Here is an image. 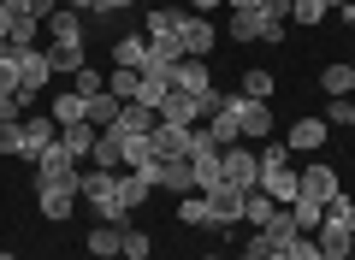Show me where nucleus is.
<instances>
[{"label": "nucleus", "mask_w": 355, "mask_h": 260, "mask_svg": "<svg viewBox=\"0 0 355 260\" xmlns=\"http://www.w3.org/2000/svg\"><path fill=\"white\" fill-rule=\"evenodd\" d=\"M89 166H95V172H125V137H119V130H101Z\"/></svg>", "instance_id": "2eb2a0df"}, {"label": "nucleus", "mask_w": 355, "mask_h": 260, "mask_svg": "<svg viewBox=\"0 0 355 260\" xmlns=\"http://www.w3.org/2000/svg\"><path fill=\"white\" fill-rule=\"evenodd\" d=\"M95 137H101V130H95V124H65V130H60V148L71 154L77 166H83L89 154H95Z\"/></svg>", "instance_id": "412c9836"}, {"label": "nucleus", "mask_w": 355, "mask_h": 260, "mask_svg": "<svg viewBox=\"0 0 355 260\" xmlns=\"http://www.w3.org/2000/svg\"><path fill=\"white\" fill-rule=\"evenodd\" d=\"M320 89H326L331 101H343L355 89V71H349V65H326V71H320Z\"/></svg>", "instance_id": "2f4dec72"}, {"label": "nucleus", "mask_w": 355, "mask_h": 260, "mask_svg": "<svg viewBox=\"0 0 355 260\" xmlns=\"http://www.w3.org/2000/svg\"><path fill=\"white\" fill-rule=\"evenodd\" d=\"M36 36H48V24H42V18H30V12H18V18H12V30H6L12 53H30V48H36Z\"/></svg>", "instance_id": "b1692460"}, {"label": "nucleus", "mask_w": 355, "mask_h": 260, "mask_svg": "<svg viewBox=\"0 0 355 260\" xmlns=\"http://www.w3.org/2000/svg\"><path fill=\"white\" fill-rule=\"evenodd\" d=\"M261 236H266L272 248H291L296 236H302V225H296V213H291V207H272V219L261 225Z\"/></svg>", "instance_id": "a211bd4d"}, {"label": "nucleus", "mask_w": 355, "mask_h": 260, "mask_svg": "<svg viewBox=\"0 0 355 260\" xmlns=\"http://www.w3.org/2000/svg\"><path fill=\"white\" fill-rule=\"evenodd\" d=\"M202 95H184V89H172V95L160 101V124H202Z\"/></svg>", "instance_id": "f8f14e48"}, {"label": "nucleus", "mask_w": 355, "mask_h": 260, "mask_svg": "<svg viewBox=\"0 0 355 260\" xmlns=\"http://www.w3.org/2000/svg\"><path fill=\"white\" fill-rule=\"evenodd\" d=\"M119 236H125V225H95V231H89V254H95V260H113L119 254Z\"/></svg>", "instance_id": "c85d7f7f"}, {"label": "nucleus", "mask_w": 355, "mask_h": 260, "mask_svg": "<svg viewBox=\"0 0 355 260\" xmlns=\"http://www.w3.org/2000/svg\"><path fill=\"white\" fill-rule=\"evenodd\" d=\"M107 95L130 101V95H137V71H125V65H113V71H107Z\"/></svg>", "instance_id": "e433bc0d"}, {"label": "nucleus", "mask_w": 355, "mask_h": 260, "mask_svg": "<svg viewBox=\"0 0 355 260\" xmlns=\"http://www.w3.org/2000/svg\"><path fill=\"white\" fill-rule=\"evenodd\" d=\"M178 219L184 225H196V231H214V207H207V196H178Z\"/></svg>", "instance_id": "a878e982"}, {"label": "nucleus", "mask_w": 355, "mask_h": 260, "mask_svg": "<svg viewBox=\"0 0 355 260\" xmlns=\"http://www.w3.org/2000/svg\"><path fill=\"white\" fill-rule=\"evenodd\" d=\"M326 6H331L338 18H355V0H326Z\"/></svg>", "instance_id": "8fccbe9b"}, {"label": "nucleus", "mask_w": 355, "mask_h": 260, "mask_svg": "<svg viewBox=\"0 0 355 260\" xmlns=\"http://www.w3.org/2000/svg\"><path fill=\"white\" fill-rule=\"evenodd\" d=\"M0 260H18V254H6V248H0Z\"/></svg>", "instance_id": "6e6d98bb"}, {"label": "nucleus", "mask_w": 355, "mask_h": 260, "mask_svg": "<svg viewBox=\"0 0 355 260\" xmlns=\"http://www.w3.org/2000/svg\"><path fill=\"white\" fill-rule=\"evenodd\" d=\"M65 6H77V12H95V6H101V0H65Z\"/></svg>", "instance_id": "864d4df0"}, {"label": "nucleus", "mask_w": 355, "mask_h": 260, "mask_svg": "<svg viewBox=\"0 0 355 260\" xmlns=\"http://www.w3.org/2000/svg\"><path fill=\"white\" fill-rule=\"evenodd\" d=\"M119 254H125V260H148V254H154V243H148L142 231H125V236H119Z\"/></svg>", "instance_id": "4c0bfd02"}, {"label": "nucleus", "mask_w": 355, "mask_h": 260, "mask_svg": "<svg viewBox=\"0 0 355 260\" xmlns=\"http://www.w3.org/2000/svg\"><path fill=\"white\" fill-rule=\"evenodd\" d=\"M0 154H18V124H0Z\"/></svg>", "instance_id": "de8ad7c7"}, {"label": "nucleus", "mask_w": 355, "mask_h": 260, "mask_svg": "<svg viewBox=\"0 0 355 260\" xmlns=\"http://www.w3.org/2000/svg\"><path fill=\"white\" fill-rule=\"evenodd\" d=\"M231 12H254V6H261V0H225Z\"/></svg>", "instance_id": "603ef678"}, {"label": "nucleus", "mask_w": 355, "mask_h": 260, "mask_svg": "<svg viewBox=\"0 0 355 260\" xmlns=\"http://www.w3.org/2000/svg\"><path fill=\"white\" fill-rule=\"evenodd\" d=\"M53 142H60V124H53V112H24V119H18V160L36 166L42 154L53 148Z\"/></svg>", "instance_id": "f03ea898"}, {"label": "nucleus", "mask_w": 355, "mask_h": 260, "mask_svg": "<svg viewBox=\"0 0 355 260\" xmlns=\"http://www.w3.org/2000/svg\"><path fill=\"white\" fill-rule=\"evenodd\" d=\"M148 196H154V184L142 172H119V201H125V213H137Z\"/></svg>", "instance_id": "bb28decb"}, {"label": "nucleus", "mask_w": 355, "mask_h": 260, "mask_svg": "<svg viewBox=\"0 0 355 260\" xmlns=\"http://www.w3.org/2000/svg\"><path fill=\"white\" fill-rule=\"evenodd\" d=\"M202 260H225V254H202Z\"/></svg>", "instance_id": "4d7b16f0"}, {"label": "nucleus", "mask_w": 355, "mask_h": 260, "mask_svg": "<svg viewBox=\"0 0 355 260\" xmlns=\"http://www.w3.org/2000/svg\"><path fill=\"white\" fill-rule=\"evenodd\" d=\"M326 219H331V225H343V231H355V201H349V196H338V201L326 207Z\"/></svg>", "instance_id": "ea45409f"}, {"label": "nucleus", "mask_w": 355, "mask_h": 260, "mask_svg": "<svg viewBox=\"0 0 355 260\" xmlns=\"http://www.w3.org/2000/svg\"><path fill=\"white\" fill-rule=\"evenodd\" d=\"M225 107L237 112L243 142H266V137H272V101H249V95L237 89V95H225Z\"/></svg>", "instance_id": "7ed1b4c3"}, {"label": "nucleus", "mask_w": 355, "mask_h": 260, "mask_svg": "<svg viewBox=\"0 0 355 260\" xmlns=\"http://www.w3.org/2000/svg\"><path fill=\"white\" fill-rule=\"evenodd\" d=\"M284 254H291V260H326V254H320V243H314V236H308V231L296 236V243L284 248Z\"/></svg>", "instance_id": "a19ab883"}, {"label": "nucleus", "mask_w": 355, "mask_h": 260, "mask_svg": "<svg viewBox=\"0 0 355 260\" xmlns=\"http://www.w3.org/2000/svg\"><path fill=\"white\" fill-rule=\"evenodd\" d=\"M231 260H249V254H231Z\"/></svg>", "instance_id": "13d9d810"}, {"label": "nucleus", "mask_w": 355, "mask_h": 260, "mask_svg": "<svg viewBox=\"0 0 355 260\" xmlns=\"http://www.w3.org/2000/svg\"><path fill=\"white\" fill-rule=\"evenodd\" d=\"M214 6H219V0H190V12H196V18H207Z\"/></svg>", "instance_id": "3c124183"}, {"label": "nucleus", "mask_w": 355, "mask_h": 260, "mask_svg": "<svg viewBox=\"0 0 355 260\" xmlns=\"http://www.w3.org/2000/svg\"><path fill=\"white\" fill-rule=\"evenodd\" d=\"M326 12H331L326 0H296V6H291V24H308V30H314V24H320Z\"/></svg>", "instance_id": "c9c22d12"}, {"label": "nucleus", "mask_w": 355, "mask_h": 260, "mask_svg": "<svg viewBox=\"0 0 355 260\" xmlns=\"http://www.w3.org/2000/svg\"><path fill=\"white\" fill-rule=\"evenodd\" d=\"M113 65L142 71V65H148V36H113Z\"/></svg>", "instance_id": "5701e85b"}, {"label": "nucleus", "mask_w": 355, "mask_h": 260, "mask_svg": "<svg viewBox=\"0 0 355 260\" xmlns=\"http://www.w3.org/2000/svg\"><path fill=\"white\" fill-rule=\"evenodd\" d=\"M53 124H60V130H65V124H89L83 119V95H77V89H65V95H53Z\"/></svg>", "instance_id": "cd10ccee"}, {"label": "nucleus", "mask_w": 355, "mask_h": 260, "mask_svg": "<svg viewBox=\"0 0 355 260\" xmlns=\"http://www.w3.org/2000/svg\"><path fill=\"white\" fill-rule=\"evenodd\" d=\"M207 130H214V142H219V148H231V142H243V124H237V112H231V107H219L214 119H207Z\"/></svg>", "instance_id": "7c9ffc66"}, {"label": "nucleus", "mask_w": 355, "mask_h": 260, "mask_svg": "<svg viewBox=\"0 0 355 260\" xmlns=\"http://www.w3.org/2000/svg\"><path fill=\"white\" fill-rule=\"evenodd\" d=\"M77 201H89L101 225H125L130 219L125 201H119V172H95V166H83V177H77Z\"/></svg>", "instance_id": "f257e3e1"}, {"label": "nucleus", "mask_w": 355, "mask_h": 260, "mask_svg": "<svg viewBox=\"0 0 355 260\" xmlns=\"http://www.w3.org/2000/svg\"><path fill=\"white\" fill-rule=\"evenodd\" d=\"M349 71H355V60H349Z\"/></svg>", "instance_id": "bf43d9fd"}, {"label": "nucleus", "mask_w": 355, "mask_h": 260, "mask_svg": "<svg viewBox=\"0 0 355 260\" xmlns=\"http://www.w3.org/2000/svg\"><path fill=\"white\" fill-rule=\"evenodd\" d=\"M326 130H331L326 119H296L291 130H284V142H291L296 154H314V148H326Z\"/></svg>", "instance_id": "dca6fc26"}, {"label": "nucleus", "mask_w": 355, "mask_h": 260, "mask_svg": "<svg viewBox=\"0 0 355 260\" xmlns=\"http://www.w3.org/2000/svg\"><path fill=\"white\" fill-rule=\"evenodd\" d=\"M71 89H77V95H83V101H89V95H101V89H107V77H101V71H95V65H83V71H77V77H71Z\"/></svg>", "instance_id": "58836bf2"}, {"label": "nucleus", "mask_w": 355, "mask_h": 260, "mask_svg": "<svg viewBox=\"0 0 355 260\" xmlns=\"http://www.w3.org/2000/svg\"><path fill=\"white\" fill-rule=\"evenodd\" d=\"M261 189L279 201V207H291L296 189H302V172H291V166H279V172H261Z\"/></svg>", "instance_id": "6ab92c4d"}, {"label": "nucleus", "mask_w": 355, "mask_h": 260, "mask_svg": "<svg viewBox=\"0 0 355 260\" xmlns=\"http://www.w3.org/2000/svg\"><path fill=\"white\" fill-rule=\"evenodd\" d=\"M48 65L65 71V77H77L89 65V48H83V42H48Z\"/></svg>", "instance_id": "aec40b11"}, {"label": "nucleus", "mask_w": 355, "mask_h": 260, "mask_svg": "<svg viewBox=\"0 0 355 260\" xmlns=\"http://www.w3.org/2000/svg\"><path fill=\"white\" fill-rule=\"evenodd\" d=\"M190 130L196 124H154V137H148L154 160H184L190 154Z\"/></svg>", "instance_id": "1a4fd4ad"}, {"label": "nucleus", "mask_w": 355, "mask_h": 260, "mask_svg": "<svg viewBox=\"0 0 355 260\" xmlns=\"http://www.w3.org/2000/svg\"><path fill=\"white\" fill-rule=\"evenodd\" d=\"M125 6H137V0H101V6H95V18H113V12H125Z\"/></svg>", "instance_id": "09e8293b"}, {"label": "nucleus", "mask_w": 355, "mask_h": 260, "mask_svg": "<svg viewBox=\"0 0 355 260\" xmlns=\"http://www.w3.org/2000/svg\"><path fill=\"white\" fill-rule=\"evenodd\" d=\"M36 207H42V219H71L77 213V184H36Z\"/></svg>", "instance_id": "9b49d317"}, {"label": "nucleus", "mask_w": 355, "mask_h": 260, "mask_svg": "<svg viewBox=\"0 0 355 260\" xmlns=\"http://www.w3.org/2000/svg\"><path fill=\"white\" fill-rule=\"evenodd\" d=\"M272 207H279V201L266 196V189H249V196H243V225H254V231H261V225L272 219Z\"/></svg>", "instance_id": "c756f323"}, {"label": "nucleus", "mask_w": 355, "mask_h": 260, "mask_svg": "<svg viewBox=\"0 0 355 260\" xmlns=\"http://www.w3.org/2000/svg\"><path fill=\"white\" fill-rule=\"evenodd\" d=\"M291 6H296V0H261V12L272 18V24H291Z\"/></svg>", "instance_id": "c03bdc74"}, {"label": "nucleus", "mask_w": 355, "mask_h": 260, "mask_svg": "<svg viewBox=\"0 0 355 260\" xmlns=\"http://www.w3.org/2000/svg\"><path fill=\"white\" fill-rule=\"evenodd\" d=\"M24 12H30V18H42V24H48V18L60 12V0H24Z\"/></svg>", "instance_id": "a18cd8bd"}, {"label": "nucleus", "mask_w": 355, "mask_h": 260, "mask_svg": "<svg viewBox=\"0 0 355 260\" xmlns=\"http://www.w3.org/2000/svg\"><path fill=\"white\" fill-rule=\"evenodd\" d=\"M119 112H125V101H119V95H107V89L83 101V119L95 124V130H113V124H119Z\"/></svg>", "instance_id": "f3484780"}, {"label": "nucleus", "mask_w": 355, "mask_h": 260, "mask_svg": "<svg viewBox=\"0 0 355 260\" xmlns=\"http://www.w3.org/2000/svg\"><path fill=\"white\" fill-rule=\"evenodd\" d=\"M343 196V184H338V172H331L326 160H314L302 172V189H296V201H314V207H331V201Z\"/></svg>", "instance_id": "39448f33"}, {"label": "nucleus", "mask_w": 355, "mask_h": 260, "mask_svg": "<svg viewBox=\"0 0 355 260\" xmlns=\"http://www.w3.org/2000/svg\"><path fill=\"white\" fill-rule=\"evenodd\" d=\"M225 184L237 189V196L261 189V160H254V148H249V142H231V148H225Z\"/></svg>", "instance_id": "20e7f679"}, {"label": "nucleus", "mask_w": 355, "mask_h": 260, "mask_svg": "<svg viewBox=\"0 0 355 260\" xmlns=\"http://www.w3.org/2000/svg\"><path fill=\"white\" fill-rule=\"evenodd\" d=\"M243 254H249V260H266V254H272V243H266V236H261V231H254V236H249V243H243Z\"/></svg>", "instance_id": "49530a36"}, {"label": "nucleus", "mask_w": 355, "mask_h": 260, "mask_svg": "<svg viewBox=\"0 0 355 260\" xmlns=\"http://www.w3.org/2000/svg\"><path fill=\"white\" fill-rule=\"evenodd\" d=\"M178 42H184V53H190V60H207V53L219 48V30L207 24V18H184V24H178Z\"/></svg>", "instance_id": "6e6552de"}, {"label": "nucleus", "mask_w": 355, "mask_h": 260, "mask_svg": "<svg viewBox=\"0 0 355 260\" xmlns=\"http://www.w3.org/2000/svg\"><path fill=\"white\" fill-rule=\"evenodd\" d=\"M77 177H83V166H77L60 142H53V148L36 160V184H77Z\"/></svg>", "instance_id": "9d476101"}, {"label": "nucleus", "mask_w": 355, "mask_h": 260, "mask_svg": "<svg viewBox=\"0 0 355 260\" xmlns=\"http://www.w3.org/2000/svg\"><path fill=\"white\" fill-rule=\"evenodd\" d=\"M225 36H237V42H284V24H272V18L254 6V12H231Z\"/></svg>", "instance_id": "423d86ee"}, {"label": "nucleus", "mask_w": 355, "mask_h": 260, "mask_svg": "<svg viewBox=\"0 0 355 260\" xmlns=\"http://www.w3.org/2000/svg\"><path fill=\"white\" fill-rule=\"evenodd\" d=\"M326 124H355V101H349V95H343V101H331Z\"/></svg>", "instance_id": "37998d69"}, {"label": "nucleus", "mask_w": 355, "mask_h": 260, "mask_svg": "<svg viewBox=\"0 0 355 260\" xmlns=\"http://www.w3.org/2000/svg\"><path fill=\"white\" fill-rule=\"evenodd\" d=\"M48 42H83V12L77 6H60L48 18Z\"/></svg>", "instance_id": "393cba45"}, {"label": "nucleus", "mask_w": 355, "mask_h": 260, "mask_svg": "<svg viewBox=\"0 0 355 260\" xmlns=\"http://www.w3.org/2000/svg\"><path fill=\"white\" fill-rule=\"evenodd\" d=\"M172 89H184V95H207L214 89V71H207V60H178V71H172Z\"/></svg>", "instance_id": "ddd939ff"}, {"label": "nucleus", "mask_w": 355, "mask_h": 260, "mask_svg": "<svg viewBox=\"0 0 355 260\" xmlns=\"http://www.w3.org/2000/svg\"><path fill=\"white\" fill-rule=\"evenodd\" d=\"M320 254L326 260H355V231H343V225H331V219H320Z\"/></svg>", "instance_id": "4468645a"}, {"label": "nucleus", "mask_w": 355, "mask_h": 260, "mask_svg": "<svg viewBox=\"0 0 355 260\" xmlns=\"http://www.w3.org/2000/svg\"><path fill=\"white\" fill-rule=\"evenodd\" d=\"M254 160H261V172H279V166H291V142H279V137H266L261 148H254Z\"/></svg>", "instance_id": "473e14b6"}, {"label": "nucleus", "mask_w": 355, "mask_h": 260, "mask_svg": "<svg viewBox=\"0 0 355 260\" xmlns=\"http://www.w3.org/2000/svg\"><path fill=\"white\" fill-rule=\"evenodd\" d=\"M154 124H160V112H154V107H137V101H125V112H119L113 130H125V137H154Z\"/></svg>", "instance_id": "4be33fe9"}, {"label": "nucleus", "mask_w": 355, "mask_h": 260, "mask_svg": "<svg viewBox=\"0 0 355 260\" xmlns=\"http://www.w3.org/2000/svg\"><path fill=\"white\" fill-rule=\"evenodd\" d=\"M12 60H18V95H24V101H36L42 89H48V77H53L48 53H42V48H30V53H12Z\"/></svg>", "instance_id": "0eeeda50"}, {"label": "nucleus", "mask_w": 355, "mask_h": 260, "mask_svg": "<svg viewBox=\"0 0 355 260\" xmlns=\"http://www.w3.org/2000/svg\"><path fill=\"white\" fill-rule=\"evenodd\" d=\"M0 95H18V60H12V53L0 60Z\"/></svg>", "instance_id": "79ce46f5"}, {"label": "nucleus", "mask_w": 355, "mask_h": 260, "mask_svg": "<svg viewBox=\"0 0 355 260\" xmlns=\"http://www.w3.org/2000/svg\"><path fill=\"white\" fill-rule=\"evenodd\" d=\"M243 95H249V101H272V71H261V65L243 71Z\"/></svg>", "instance_id": "f704fd0d"}, {"label": "nucleus", "mask_w": 355, "mask_h": 260, "mask_svg": "<svg viewBox=\"0 0 355 260\" xmlns=\"http://www.w3.org/2000/svg\"><path fill=\"white\" fill-rule=\"evenodd\" d=\"M184 18H190V12H178V6H154V12H148V36H178Z\"/></svg>", "instance_id": "72a5a7b5"}, {"label": "nucleus", "mask_w": 355, "mask_h": 260, "mask_svg": "<svg viewBox=\"0 0 355 260\" xmlns=\"http://www.w3.org/2000/svg\"><path fill=\"white\" fill-rule=\"evenodd\" d=\"M266 260H291V254H284V248H272V254H266Z\"/></svg>", "instance_id": "5fc2aeb1"}]
</instances>
